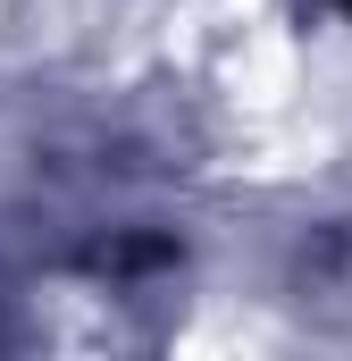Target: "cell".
Wrapping results in <instances>:
<instances>
[{
    "label": "cell",
    "mask_w": 352,
    "mask_h": 361,
    "mask_svg": "<svg viewBox=\"0 0 352 361\" xmlns=\"http://www.w3.org/2000/svg\"><path fill=\"white\" fill-rule=\"evenodd\" d=\"M344 8H352V0H344Z\"/></svg>",
    "instance_id": "1"
}]
</instances>
